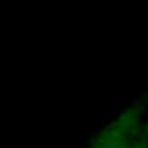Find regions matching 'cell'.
Masks as SVG:
<instances>
[{
	"label": "cell",
	"instance_id": "6da1fadb",
	"mask_svg": "<svg viewBox=\"0 0 148 148\" xmlns=\"http://www.w3.org/2000/svg\"><path fill=\"white\" fill-rule=\"evenodd\" d=\"M90 148H148V123L139 104H134L102 126Z\"/></svg>",
	"mask_w": 148,
	"mask_h": 148
}]
</instances>
